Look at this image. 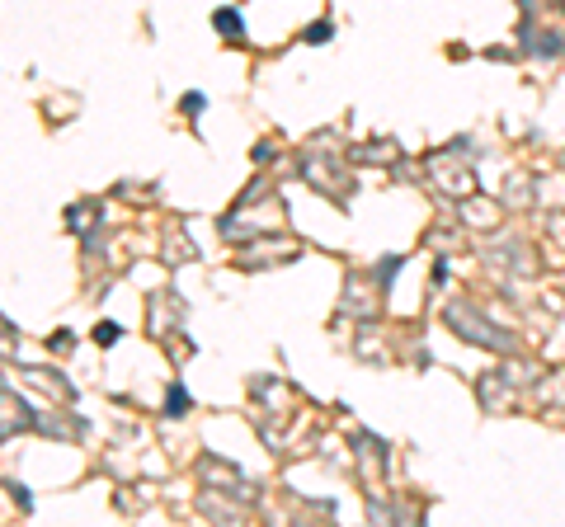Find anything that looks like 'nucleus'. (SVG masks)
<instances>
[{
  "mask_svg": "<svg viewBox=\"0 0 565 527\" xmlns=\"http://www.w3.org/2000/svg\"><path fill=\"white\" fill-rule=\"evenodd\" d=\"M118 339H123V330H118L113 320H99V325H95V344H99V348H113Z\"/></svg>",
  "mask_w": 565,
  "mask_h": 527,
  "instance_id": "7ed1b4c3",
  "label": "nucleus"
},
{
  "mask_svg": "<svg viewBox=\"0 0 565 527\" xmlns=\"http://www.w3.org/2000/svg\"><path fill=\"white\" fill-rule=\"evenodd\" d=\"M212 28L221 33V38H226V43H241V38H245V19H241V10L221 5V10L212 14Z\"/></svg>",
  "mask_w": 565,
  "mask_h": 527,
  "instance_id": "f257e3e1",
  "label": "nucleus"
},
{
  "mask_svg": "<svg viewBox=\"0 0 565 527\" xmlns=\"http://www.w3.org/2000/svg\"><path fill=\"white\" fill-rule=\"evenodd\" d=\"M10 495H14V499H19V508H24V513H28V508H33V495H28L24 485H10Z\"/></svg>",
  "mask_w": 565,
  "mask_h": 527,
  "instance_id": "423d86ee",
  "label": "nucleus"
},
{
  "mask_svg": "<svg viewBox=\"0 0 565 527\" xmlns=\"http://www.w3.org/2000/svg\"><path fill=\"white\" fill-rule=\"evenodd\" d=\"M203 108H208V95H203V90H188L184 99H179V113H188V118H198Z\"/></svg>",
  "mask_w": 565,
  "mask_h": 527,
  "instance_id": "20e7f679",
  "label": "nucleus"
},
{
  "mask_svg": "<svg viewBox=\"0 0 565 527\" xmlns=\"http://www.w3.org/2000/svg\"><path fill=\"white\" fill-rule=\"evenodd\" d=\"M330 38H335V28L325 24V19H321V24H311V28H306V43H330Z\"/></svg>",
  "mask_w": 565,
  "mask_h": 527,
  "instance_id": "39448f33",
  "label": "nucleus"
},
{
  "mask_svg": "<svg viewBox=\"0 0 565 527\" xmlns=\"http://www.w3.org/2000/svg\"><path fill=\"white\" fill-rule=\"evenodd\" d=\"M165 415H188V391H184V381H170V391H165Z\"/></svg>",
  "mask_w": 565,
  "mask_h": 527,
  "instance_id": "f03ea898",
  "label": "nucleus"
}]
</instances>
